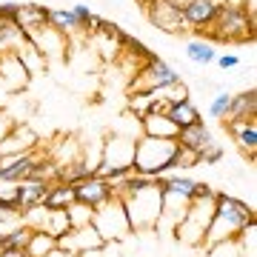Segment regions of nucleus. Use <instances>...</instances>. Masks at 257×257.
I'll list each match as a JSON object with an SVG mask.
<instances>
[{"mask_svg": "<svg viewBox=\"0 0 257 257\" xmlns=\"http://www.w3.org/2000/svg\"><path fill=\"white\" fill-rule=\"evenodd\" d=\"M46 257H74V254H69V251H63V248H55V251H49Z\"/></svg>", "mask_w": 257, "mask_h": 257, "instance_id": "obj_43", "label": "nucleus"}, {"mask_svg": "<svg viewBox=\"0 0 257 257\" xmlns=\"http://www.w3.org/2000/svg\"><path fill=\"white\" fill-rule=\"evenodd\" d=\"M140 128L149 138H166V140L177 138V126L169 120V114H143L140 117Z\"/></svg>", "mask_w": 257, "mask_h": 257, "instance_id": "obj_20", "label": "nucleus"}, {"mask_svg": "<svg viewBox=\"0 0 257 257\" xmlns=\"http://www.w3.org/2000/svg\"><path fill=\"white\" fill-rule=\"evenodd\" d=\"M177 140L166 138H149L140 135L135 138V172L149 177H163L177 172Z\"/></svg>", "mask_w": 257, "mask_h": 257, "instance_id": "obj_2", "label": "nucleus"}, {"mask_svg": "<svg viewBox=\"0 0 257 257\" xmlns=\"http://www.w3.org/2000/svg\"><path fill=\"white\" fill-rule=\"evenodd\" d=\"M197 157H200V163H220L223 160V149L217 146V143H209L206 149L197 152Z\"/></svg>", "mask_w": 257, "mask_h": 257, "instance_id": "obj_36", "label": "nucleus"}, {"mask_svg": "<svg viewBox=\"0 0 257 257\" xmlns=\"http://www.w3.org/2000/svg\"><path fill=\"white\" fill-rule=\"evenodd\" d=\"M177 146H186V149H194V152H200V149H206L209 143H214V138H211V132L206 123H192V126H183L177 128Z\"/></svg>", "mask_w": 257, "mask_h": 257, "instance_id": "obj_17", "label": "nucleus"}, {"mask_svg": "<svg viewBox=\"0 0 257 257\" xmlns=\"http://www.w3.org/2000/svg\"><path fill=\"white\" fill-rule=\"evenodd\" d=\"M0 257H26L23 248H0Z\"/></svg>", "mask_w": 257, "mask_h": 257, "instance_id": "obj_41", "label": "nucleus"}, {"mask_svg": "<svg viewBox=\"0 0 257 257\" xmlns=\"http://www.w3.org/2000/svg\"><path fill=\"white\" fill-rule=\"evenodd\" d=\"M18 6H20V3L0 0V20H3V23H15V18H18Z\"/></svg>", "mask_w": 257, "mask_h": 257, "instance_id": "obj_37", "label": "nucleus"}, {"mask_svg": "<svg viewBox=\"0 0 257 257\" xmlns=\"http://www.w3.org/2000/svg\"><path fill=\"white\" fill-rule=\"evenodd\" d=\"M177 172H183V169H194V166H200V157H197V152L194 149H186V146H177Z\"/></svg>", "mask_w": 257, "mask_h": 257, "instance_id": "obj_35", "label": "nucleus"}, {"mask_svg": "<svg viewBox=\"0 0 257 257\" xmlns=\"http://www.w3.org/2000/svg\"><path fill=\"white\" fill-rule=\"evenodd\" d=\"M46 217H49V209L40 203V206H32L20 214V223H26L29 229H43L46 226Z\"/></svg>", "mask_w": 257, "mask_h": 257, "instance_id": "obj_32", "label": "nucleus"}, {"mask_svg": "<svg viewBox=\"0 0 257 257\" xmlns=\"http://www.w3.org/2000/svg\"><path fill=\"white\" fill-rule=\"evenodd\" d=\"M72 12H74V18L80 20L83 32H86V26H89V20H92V9H89L86 3H74V6H72Z\"/></svg>", "mask_w": 257, "mask_h": 257, "instance_id": "obj_38", "label": "nucleus"}, {"mask_svg": "<svg viewBox=\"0 0 257 257\" xmlns=\"http://www.w3.org/2000/svg\"><path fill=\"white\" fill-rule=\"evenodd\" d=\"M157 94L169 103H177V100H186L189 97V86L183 80H175V83H169V86H163V89H157Z\"/></svg>", "mask_w": 257, "mask_h": 257, "instance_id": "obj_33", "label": "nucleus"}, {"mask_svg": "<svg viewBox=\"0 0 257 257\" xmlns=\"http://www.w3.org/2000/svg\"><path fill=\"white\" fill-rule=\"evenodd\" d=\"M246 117H257V92L254 89L231 94L229 109H226V117L223 120H246Z\"/></svg>", "mask_w": 257, "mask_h": 257, "instance_id": "obj_19", "label": "nucleus"}, {"mask_svg": "<svg viewBox=\"0 0 257 257\" xmlns=\"http://www.w3.org/2000/svg\"><path fill=\"white\" fill-rule=\"evenodd\" d=\"M92 226L97 229L103 243H120V240H126V234L132 231L126 209H123V203H120L117 197H111V200H106L103 206L94 209Z\"/></svg>", "mask_w": 257, "mask_h": 257, "instance_id": "obj_6", "label": "nucleus"}, {"mask_svg": "<svg viewBox=\"0 0 257 257\" xmlns=\"http://www.w3.org/2000/svg\"><path fill=\"white\" fill-rule=\"evenodd\" d=\"M66 211H69L72 229H77V226H89V223H92V217H94V209H92V206H86V203H77V200H74Z\"/></svg>", "mask_w": 257, "mask_h": 257, "instance_id": "obj_30", "label": "nucleus"}, {"mask_svg": "<svg viewBox=\"0 0 257 257\" xmlns=\"http://www.w3.org/2000/svg\"><path fill=\"white\" fill-rule=\"evenodd\" d=\"M155 103V92H128V111L135 114V120L140 123V117L152 109Z\"/></svg>", "mask_w": 257, "mask_h": 257, "instance_id": "obj_28", "label": "nucleus"}, {"mask_svg": "<svg viewBox=\"0 0 257 257\" xmlns=\"http://www.w3.org/2000/svg\"><path fill=\"white\" fill-rule=\"evenodd\" d=\"M149 20H152V26L166 32V35H189L183 9L177 0H149Z\"/></svg>", "mask_w": 257, "mask_h": 257, "instance_id": "obj_8", "label": "nucleus"}, {"mask_svg": "<svg viewBox=\"0 0 257 257\" xmlns=\"http://www.w3.org/2000/svg\"><path fill=\"white\" fill-rule=\"evenodd\" d=\"M74 197H77V203H86V206L97 209V206H103L106 200H111L114 192H111V183L106 177L89 175V177L74 180Z\"/></svg>", "mask_w": 257, "mask_h": 257, "instance_id": "obj_10", "label": "nucleus"}, {"mask_svg": "<svg viewBox=\"0 0 257 257\" xmlns=\"http://www.w3.org/2000/svg\"><path fill=\"white\" fill-rule=\"evenodd\" d=\"M229 100H231V94H229V92H223V89H217V94H214V100L209 103V117H214V120H223V117H226Z\"/></svg>", "mask_w": 257, "mask_h": 257, "instance_id": "obj_34", "label": "nucleus"}, {"mask_svg": "<svg viewBox=\"0 0 257 257\" xmlns=\"http://www.w3.org/2000/svg\"><path fill=\"white\" fill-rule=\"evenodd\" d=\"M254 32H257V20L248 18V12L243 9V3H223L217 6V15L211 20L209 37L211 43L217 40H226V43H243V40H254Z\"/></svg>", "mask_w": 257, "mask_h": 257, "instance_id": "obj_4", "label": "nucleus"}, {"mask_svg": "<svg viewBox=\"0 0 257 257\" xmlns=\"http://www.w3.org/2000/svg\"><path fill=\"white\" fill-rule=\"evenodd\" d=\"M175 80H180L177 69H172L166 60H160L155 55L135 72V80L128 83V92H155V89H163V86H169Z\"/></svg>", "mask_w": 257, "mask_h": 257, "instance_id": "obj_7", "label": "nucleus"}, {"mask_svg": "<svg viewBox=\"0 0 257 257\" xmlns=\"http://www.w3.org/2000/svg\"><path fill=\"white\" fill-rule=\"evenodd\" d=\"M57 248V237H52L49 231L43 229H32V234H29V243H26V257H46L49 251H55Z\"/></svg>", "mask_w": 257, "mask_h": 257, "instance_id": "obj_24", "label": "nucleus"}, {"mask_svg": "<svg viewBox=\"0 0 257 257\" xmlns=\"http://www.w3.org/2000/svg\"><path fill=\"white\" fill-rule=\"evenodd\" d=\"M206 254L203 257H240L237 240H220V243H211V246H200Z\"/></svg>", "mask_w": 257, "mask_h": 257, "instance_id": "obj_31", "label": "nucleus"}, {"mask_svg": "<svg viewBox=\"0 0 257 257\" xmlns=\"http://www.w3.org/2000/svg\"><path fill=\"white\" fill-rule=\"evenodd\" d=\"M103 246V237L97 234L92 223L89 226H77V229H69L63 237H57V248H63L69 254H83V251H89V248H100Z\"/></svg>", "mask_w": 257, "mask_h": 257, "instance_id": "obj_11", "label": "nucleus"}, {"mask_svg": "<svg viewBox=\"0 0 257 257\" xmlns=\"http://www.w3.org/2000/svg\"><path fill=\"white\" fill-rule=\"evenodd\" d=\"M0 80L6 83L12 92H18V89H26L32 74L26 72V66L20 63L18 55H0Z\"/></svg>", "mask_w": 257, "mask_h": 257, "instance_id": "obj_16", "label": "nucleus"}, {"mask_svg": "<svg viewBox=\"0 0 257 257\" xmlns=\"http://www.w3.org/2000/svg\"><path fill=\"white\" fill-rule=\"evenodd\" d=\"M226 128L234 138V143L240 146V152L254 160L257 155V117H246V120H226Z\"/></svg>", "mask_w": 257, "mask_h": 257, "instance_id": "obj_13", "label": "nucleus"}, {"mask_svg": "<svg viewBox=\"0 0 257 257\" xmlns=\"http://www.w3.org/2000/svg\"><path fill=\"white\" fill-rule=\"evenodd\" d=\"M49 26L55 29V32H60L66 40H72V37H89L83 32L80 20L74 18L72 9H52L49 12Z\"/></svg>", "mask_w": 257, "mask_h": 257, "instance_id": "obj_18", "label": "nucleus"}, {"mask_svg": "<svg viewBox=\"0 0 257 257\" xmlns=\"http://www.w3.org/2000/svg\"><path fill=\"white\" fill-rule=\"evenodd\" d=\"M77 257H106L100 251V248H89V251H83V254H77Z\"/></svg>", "mask_w": 257, "mask_h": 257, "instance_id": "obj_42", "label": "nucleus"}, {"mask_svg": "<svg viewBox=\"0 0 257 257\" xmlns=\"http://www.w3.org/2000/svg\"><path fill=\"white\" fill-rule=\"evenodd\" d=\"M120 203H123V209H126V217H128V226H132V229H140V231L157 229L160 209H163V192H160L157 177L146 186V189L128 194V197H123Z\"/></svg>", "mask_w": 257, "mask_h": 257, "instance_id": "obj_5", "label": "nucleus"}, {"mask_svg": "<svg viewBox=\"0 0 257 257\" xmlns=\"http://www.w3.org/2000/svg\"><path fill=\"white\" fill-rule=\"evenodd\" d=\"M186 57L192 60V63H197V66H209V63H214V57H217V52H214V43L211 40H189L186 43Z\"/></svg>", "mask_w": 257, "mask_h": 257, "instance_id": "obj_25", "label": "nucleus"}, {"mask_svg": "<svg viewBox=\"0 0 257 257\" xmlns=\"http://www.w3.org/2000/svg\"><path fill=\"white\" fill-rule=\"evenodd\" d=\"M29 234H32V229H29L26 223H18V226H15L6 237L0 240V248H26Z\"/></svg>", "mask_w": 257, "mask_h": 257, "instance_id": "obj_29", "label": "nucleus"}, {"mask_svg": "<svg viewBox=\"0 0 257 257\" xmlns=\"http://www.w3.org/2000/svg\"><path fill=\"white\" fill-rule=\"evenodd\" d=\"M237 248H240V257H257V223H248L240 229L237 237Z\"/></svg>", "mask_w": 257, "mask_h": 257, "instance_id": "obj_27", "label": "nucleus"}, {"mask_svg": "<svg viewBox=\"0 0 257 257\" xmlns=\"http://www.w3.org/2000/svg\"><path fill=\"white\" fill-rule=\"evenodd\" d=\"M72 229V220H69V211L66 209H49V217H46V226H43V231H49L52 237H63L66 231Z\"/></svg>", "mask_w": 257, "mask_h": 257, "instance_id": "obj_26", "label": "nucleus"}, {"mask_svg": "<svg viewBox=\"0 0 257 257\" xmlns=\"http://www.w3.org/2000/svg\"><path fill=\"white\" fill-rule=\"evenodd\" d=\"M248 223H254V209L248 203L231 197V194L217 192V197H214V214H211V220H209L203 246L220 243V240H234L240 234V229L248 226Z\"/></svg>", "mask_w": 257, "mask_h": 257, "instance_id": "obj_1", "label": "nucleus"}, {"mask_svg": "<svg viewBox=\"0 0 257 257\" xmlns=\"http://www.w3.org/2000/svg\"><path fill=\"white\" fill-rule=\"evenodd\" d=\"M49 180H40V177H26V180H20L15 183V197H18V209L20 214L32 206H40V203L46 200V192H49Z\"/></svg>", "mask_w": 257, "mask_h": 257, "instance_id": "obj_14", "label": "nucleus"}, {"mask_svg": "<svg viewBox=\"0 0 257 257\" xmlns=\"http://www.w3.org/2000/svg\"><path fill=\"white\" fill-rule=\"evenodd\" d=\"M214 197H217V192L206 183L203 192H197L192 200H189V209H186L183 220L177 223V229H175L177 243H183V246H189V248L203 246L209 220H211V214H214Z\"/></svg>", "mask_w": 257, "mask_h": 257, "instance_id": "obj_3", "label": "nucleus"}, {"mask_svg": "<svg viewBox=\"0 0 257 257\" xmlns=\"http://www.w3.org/2000/svg\"><path fill=\"white\" fill-rule=\"evenodd\" d=\"M74 200H77V197H74V183H66V180H55V183L49 186L43 206L55 211V209H69V206H72Z\"/></svg>", "mask_w": 257, "mask_h": 257, "instance_id": "obj_22", "label": "nucleus"}, {"mask_svg": "<svg viewBox=\"0 0 257 257\" xmlns=\"http://www.w3.org/2000/svg\"><path fill=\"white\" fill-rule=\"evenodd\" d=\"M217 6H220V0H183L180 9H183V20L189 32L206 35L214 15H217Z\"/></svg>", "mask_w": 257, "mask_h": 257, "instance_id": "obj_9", "label": "nucleus"}, {"mask_svg": "<svg viewBox=\"0 0 257 257\" xmlns=\"http://www.w3.org/2000/svg\"><path fill=\"white\" fill-rule=\"evenodd\" d=\"M214 63L220 66V69H234V66H240V57L237 55H217Z\"/></svg>", "mask_w": 257, "mask_h": 257, "instance_id": "obj_40", "label": "nucleus"}, {"mask_svg": "<svg viewBox=\"0 0 257 257\" xmlns=\"http://www.w3.org/2000/svg\"><path fill=\"white\" fill-rule=\"evenodd\" d=\"M166 114H169V120H172L177 128L192 126V123H200V109H197V106L192 103V97H186V100H177V103H169Z\"/></svg>", "mask_w": 257, "mask_h": 257, "instance_id": "obj_21", "label": "nucleus"}, {"mask_svg": "<svg viewBox=\"0 0 257 257\" xmlns=\"http://www.w3.org/2000/svg\"><path fill=\"white\" fill-rule=\"evenodd\" d=\"M49 12L46 6H40V3H20L18 6V18H15V23H18L26 35H37L40 29L49 26Z\"/></svg>", "mask_w": 257, "mask_h": 257, "instance_id": "obj_15", "label": "nucleus"}, {"mask_svg": "<svg viewBox=\"0 0 257 257\" xmlns=\"http://www.w3.org/2000/svg\"><path fill=\"white\" fill-rule=\"evenodd\" d=\"M37 132L26 123H15L12 132L0 140V155H23V152H35L37 149Z\"/></svg>", "mask_w": 257, "mask_h": 257, "instance_id": "obj_12", "label": "nucleus"}, {"mask_svg": "<svg viewBox=\"0 0 257 257\" xmlns=\"http://www.w3.org/2000/svg\"><path fill=\"white\" fill-rule=\"evenodd\" d=\"M15 55L20 57V63L26 66V72L32 74V77L46 72V55H43V52L35 46V40H32V37H29V40L18 49V52H15Z\"/></svg>", "mask_w": 257, "mask_h": 257, "instance_id": "obj_23", "label": "nucleus"}, {"mask_svg": "<svg viewBox=\"0 0 257 257\" xmlns=\"http://www.w3.org/2000/svg\"><path fill=\"white\" fill-rule=\"evenodd\" d=\"M15 123H18V120L12 117L9 111H6V109H0V140H3V138H6V135H9V132H12V126H15Z\"/></svg>", "mask_w": 257, "mask_h": 257, "instance_id": "obj_39", "label": "nucleus"}]
</instances>
